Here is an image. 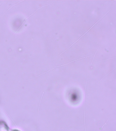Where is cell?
Returning <instances> with one entry per match:
<instances>
[{"label":"cell","instance_id":"6da1fadb","mask_svg":"<svg viewBox=\"0 0 116 131\" xmlns=\"http://www.w3.org/2000/svg\"><path fill=\"white\" fill-rule=\"evenodd\" d=\"M105 15H104V16H102V17H104V16H105ZM102 18V17H101V18H100V19H99V20H98V21H97V22L94 25H93V26L91 28H90V29H89V30H88V31H87V32H85V34H84V35H82V36H81V37H80V38H79V39H78L77 40V41H76V42H74V43H73V44H72V45H71V46H70V47H69V48H68V49H69V48H70V47H72V46H73V45H74V44H75V43H76V42H77V41H78V40H79V39H81V38L83 36H84V35H85V34H86V33H87V32H88V31H89V30H90L92 28V27H93L96 24V23H98V21H99L100 20H101V18ZM67 50H66V51H67ZM65 51H64V52H63L62 53H64V52H65Z\"/></svg>","mask_w":116,"mask_h":131},{"label":"cell","instance_id":"7a4b0ae2","mask_svg":"<svg viewBox=\"0 0 116 131\" xmlns=\"http://www.w3.org/2000/svg\"><path fill=\"white\" fill-rule=\"evenodd\" d=\"M97 51H96V52L95 54V56H94V57L93 59L92 62V63H91V65H92V64L93 61L94 59V57H95V54H96V53H97Z\"/></svg>","mask_w":116,"mask_h":131}]
</instances>
